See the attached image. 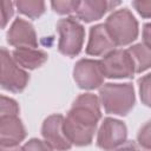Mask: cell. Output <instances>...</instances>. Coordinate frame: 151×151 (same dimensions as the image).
<instances>
[{"label":"cell","mask_w":151,"mask_h":151,"mask_svg":"<svg viewBox=\"0 0 151 151\" xmlns=\"http://www.w3.org/2000/svg\"><path fill=\"white\" fill-rule=\"evenodd\" d=\"M100 118L99 98L93 93L79 94L64 120V130L70 142L76 146L90 145Z\"/></svg>","instance_id":"cell-1"},{"label":"cell","mask_w":151,"mask_h":151,"mask_svg":"<svg viewBox=\"0 0 151 151\" xmlns=\"http://www.w3.org/2000/svg\"><path fill=\"white\" fill-rule=\"evenodd\" d=\"M99 98L106 113L126 116L134 106L136 96L131 83H107L99 88Z\"/></svg>","instance_id":"cell-2"},{"label":"cell","mask_w":151,"mask_h":151,"mask_svg":"<svg viewBox=\"0 0 151 151\" xmlns=\"http://www.w3.org/2000/svg\"><path fill=\"white\" fill-rule=\"evenodd\" d=\"M105 27L116 46L132 44L139 33L138 21L126 7L112 12L105 21Z\"/></svg>","instance_id":"cell-3"},{"label":"cell","mask_w":151,"mask_h":151,"mask_svg":"<svg viewBox=\"0 0 151 151\" xmlns=\"http://www.w3.org/2000/svg\"><path fill=\"white\" fill-rule=\"evenodd\" d=\"M57 31L59 33V52L70 58L78 55L84 45V26L74 17H67L57 22Z\"/></svg>","instance_id":"cell-4"},{"label":"cell","mask_w":151,"mask_h":151,"mask_svg":"<svg viewBox=\"0 0 151 151\" xmlns=\"http://www.w3.org/2000/svg\"><path fill=\"white\" fill-rule=\"evenodd\" d=\"M28 80V73L15 63L5 47H1V87L6 91L19 93L25 90Z\"/></svg>","instance_id":"cell-5"},{"label":"cell","mask_w":151,"mask_h":151,"mask_svg":"<svg viewBox=\"0 0 151 151\" xmlns=\"http://www.w3.org/2000/svg\"><path fill=\"white\" fill-rule=\"evenodd\" d=\"M100 65L106 78L123 79L132 78L136 73L134 63L127 50H114L104 55Z\"/></svg>","instance_id":"cell-6"},{"label":"cell","mask_w":151,"mask_h":151,"mask_svg":"<svg viewBox=\"0 0 151 151\" xmlns=\"http://www.w3.org/2000/svg\"><path fill=\"white\" fill-rule=\"evenodd\" d=\"M104 72L100 65V60L80 59L76 63L73 68V79L79 88L94 90L103 86Z\"/></svg>","instance_id":"cell-7"},{"label":"cell","mask_w":151,"mask_h":151,"mask_svg":"<svg viewBox=\"0 0 151 151\" xmlns=\"http://www.w3.org/2000/svg\"><path fill=\"white\" fill-rule=\"evenodd\" d=\"M127 129L126 125L111 117H106L97 133V146L105 151H111L126 143Z\"/></svg>","instance_id":"cell-8"},{"label":"cell","mask_w":151,"mask_h":151,"mask_svg":"<svg viewBox=\"0 0 151 151\" xmlns=\"http://www.w3.org/2000/svg\"><path fill=\"white\" fill-rule=\"evenodd\" d=\"M64 120L65 118L63 114L54 113L48 116L41 125L44 140L57 151H68L73 145L65 133Z\"/></svg>","instance_id":"cell-9"},{"label":"cell","mask_w":151,"mask_h":151,"mask_svg":"<svg viewBox=\"0 0 151 151\" xmlns=\"http://www.w3.org/2000/svg\"><path fill=\"white\" fill-rule=\"evenodd\" d=\"M6 38H7V42L15 48L38 47V38L33 25L22 18L14 19V21L12 22V25L7 31Z\"/></svg>","instance_id":"cell-10"},{"label":"cell","mask_w":151,"mask_h":151,"mask_svg":"<svg viewBox=\"0 0 151 151\" xmlns=\"http://www.w3.org/2000/svg\"><path fill=\"white\" fill-rule=\"evenodd\" d=\"M1 149H15L25 138L26 129L18 116H0Z\"/></svg>","instance_id":"cell-11"},{"label":"cell","mask_w":151,"mask_h":151,"mask_svg":"<svg viewBox=\"0 0 151 151\" xmlns=\"http://www.w3.org/2000/svg\"><path fill=\"white\" fill-rule=\"evenodd\" d=\"M114 50L116 44L110 37L105 24H98L90 28V37L85 50L88 55H106Z\"/></svg>","instance_id":"cell-12"},{"label":"cell","mask_w":151,"mask_h":151,"mask_svg":"<svg viewBox=\"0 0 151 151\" xmlns=\"http://www.w3.org/2000/svg\"><path fill=\"white\" fill-rule=\"evenodd\" d=\"M118 5L119 2L106 1V0H84L78 2L76 15L78 19L85 22H91L100 19L101 17H104V14L107 11H110L112 7Z\"/></svg>","instance_id":"cell-13"},{"label":"cell","mask_w":151,"mask_h":151,"mask_svg":"<svg viewBox=\"0 0 151 151\" xmlns=\"http://www.w3.org/2000/svg\"><path fill=\"white\" fill-rule=\"evenodd\" d=\"M15 63L27 70H35L46 63L48 55L45 51L31 47H19L12 52Z\"/></svg>","instance_id":"cell-14"},{"label":"cell","mask_w":151,"mask_h":151,"mask_svg":"<svg viewBox=\"0 0 151 151\" xmlns=\"http://www.w3.org/2000/svg\"><path fill=\"white\" fill-rule=\"evenodd\" d=\"M127 52L130 53L134 67L136 73H142L151 67V50H149L144 44H136L127 48Z\"/></svg>","instance_id":"cell-15"},{"label":"cell","mask_w":151,"mask_h":151,"mask_svg":"<svg viewBox=\"0 0 151 151\" xmlns=\"http://www.w3.org/2000/svg\"><path fill=\"white\" fill-rule=\"evenodd\" d=\"M17 9L31 18V19H38L41 17L45 12V2L44 1H38V0H18L14 2Z\"/></svg>","instance_id":"cell-16"},{"label":"cell","mask_w":151,"mask_h":151,"mask_svg":"<svg viewBox=\"0 0 151 151\" xmlns=\"http://www.w3.org/2000/svg\"><path fill=\"white\" fill-rule=\"evenodd\" d=\"M138 86H139V96L142 103L151 107V73H147L138 79Z\"/></svg>","instance_id":"cell-17"},{"label":"cell","mask_w":151,"mask_h":151,"mask_svg":"<svg viewBox=\"0 0 151 151\" xmlns=\"http://www.w3.org/2000/svg\"><path fill=\"white\" fill-rule=\"evenodd\" d=\"M137 142L143 149L151 150V119L139 129L137 133Z\"/></svg>","instance_id":"cell-18"},{"label":"cell","mask_w":151,"mask_h":151,"mask_svg":"<svg viewBox=\"0 0 151 151\" xmlns=\"http://www.w3.org/2000/svg\"><path fill=\"white\" fill-rule=\"evenodd\" d=\"M0 116H18L19 113V105L18 103L6 96H1V103H0Z\"/></svg>","instance_id":"cell-19"},{"label":"cell","mask_w":151,"mask_h":151,"mask_svg":"<svg viewBox=\"0 0 151 151\" xmlns=\"http://www.w3.org/2000/svg\"><path fill=\"white\" fill-rule=\"evenodd\" d=\"M79 1H68V0H57L51 1V6L53 11L58 14H70L71 12H76Z\"/></svg>","instance_id":"cell-20"},{"label":"cell","mask_w":151,"mask_h":151,"mask_svg":"<svg viewBox=\"0 0 151 151\" xmlns=\"http://www.w3.org/2000/svg\"><path fill=\"white\" fill-rule=\"evenodd\" d=\"M20 151H54V149L45 140L32 138L22 145Z\"/></svg>","instance_id":"cell-21"},{"label":"cell","mask_w":151,"mask_h":151,"mask_svg":"<svg viewBox=\"0 0 151 151\" xmlns=\"http://www.w3.org/2000/svg\"><path fill=\"white\" fill-rule=\"evenodd\" d=\"M133 8L143 18H151V0H136L132 1Z\"/></svg>","instance_id":"cell-22"},{"label":"cell","mask_w":151,"mask_h":151,"mask_svg":"<svg viewBox=\"0 0 151 151\" xmlns=\"http://www.w3.org/2000/svg\"><path fill=\"white\" fill-rule=\"evenodd\" d=\"M13 2L11 1H2L1 2V27L5 28L9 19L12 18L14 9H13Z\"/></svg>","instance_id":"cell-23"},{"label":"cell","mask_w":151,"mask_h":151,"mask_svg":"<svg viewBox=\"0 0 151 151\" xmlns=\"http://www.w3.org/2000/svg\"><path fill=\"white\" fill-rule=\"evenodd\" d=\"M143 44L151 50V22H147L143 26Z\"/></svg>","instance_id":"cell-24"},{"label":"cell","mask_w":151,"mask_h":151,"mask_svg":"<svg viewBox=\"0 0 151 151\" xmlns=\"http://www.w3.org/2000/svg\"><path fill=\"white\" fill-rule=\"evenodd\" d=\"M111 151H139V150L137 149V146L133 143L129 142V143H125L122 146H119V147H117L114 150H111Z\"/></svg>","instance_id":"cell-25"}]
</instances>
